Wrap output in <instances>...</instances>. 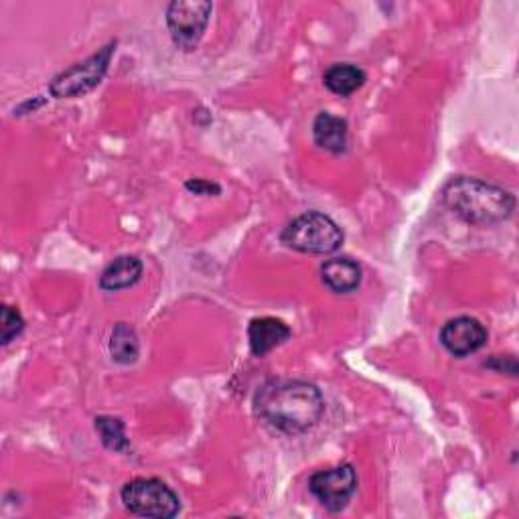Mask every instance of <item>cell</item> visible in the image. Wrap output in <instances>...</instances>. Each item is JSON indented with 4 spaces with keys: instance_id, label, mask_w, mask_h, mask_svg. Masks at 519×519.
<instances>
[{
    "instance_id": "15",
    "label": "cell",
    "mask_w": 519,
    "mask_h": 519,
    "mask_svg": "<svg viewBox=\"0 0 519 519\" xmlns=\"http://www.w3.org/2000/svg\"><path fill=\"white\" fill-rule=\"evenodd\" d=\"M96 430L104 442V447L116 453H124L128 449V438L124 434V424L112 416L96 418Z\"/></svg>"
},
{
    "instance_id": "17",
    "label": "cell",
    "mask_w": 519,
    "mask_h": 519,
    "mask_svg": "<svg viewBox=\"0 0 519 519\" xmlns=\"http://www.w3.org/2000/svg\"><path fill=\"white\" fill-rule=\"evenodd\" d=\"M187 191H191L193 195H205V197H211V195H219L221 193V187L217 183H211V181H205V179H189L185 183Z\"/></svg>"
},
{
    "instance_id": "16",
    "label": "cell",
    "mask_w": 519,
    "mask_h": 519,
    "mask_svg": "<svg viewBox=\"0 0 519 519\" xmlns=\"http://www.w3.org/2000/svg\"><path fill=\"white\" fill-rule=\"evenodd\" d=\"M23 329H25V319L19 313V309L5 305L3 311H0V331H3L0 341H3V345H9L15 337L23 333Z\"/></svg>"
},
{
    "instance_id": "6",
    "label": "cell",
    "mask_w": 519,
    "mask_h": 519,
    "mask_svg": "<svg viewBox=\"0 0 519 519\" xmlns=\"http://www.w3.org/2000/svg\"><path fill=\"white\" fill-rule=\"evenodd\" d=\"M213 5L207 0H175L167 9V25L181 49H193L203 37Z\"/></svg>"
},
{
    "instance_id": "4",
    "label": "cell",
    "mask_w": 519,
    "mask_h": 519,
    "mask_svg": "<svg viewBox=\"0 0 519 519\" xmlns=\"http://www.w3.org/2000/svg\"><path fill=\"white\" fill-rule=\"evenodd\" d=\"M120 497L124 507L140 517L171 519L181 511L177 493L159 479H132L122 487Z\"/></svg>"
},
{
    "instance_id": "7",
    "label": "cell",
    "mask_w": 519,
    "mask_h": 519,
    "mask_svg": "<svg viewBox=\"0 0 519 519\" xmlns=\"http://www.w3.org/2000/svg\"><path fill=\"white\" fill-rule=\"evenodd\" d=\"M309 491L327 511H343L357 491V473L351 465L317 471L309 479Z\"/></svg>"
},
{
    "instance_id": "2",
    "label": "cell",
    "mask_w": 519,
    "mask_h": 519,
    "mask_svg": "<svg viewBox=\"0 0 519 519\" xmlns=\"http://www.w3.org/2000/svg\"><path fill=\"white\" fill-rule=\"evenodd\" d=\"M442 201L457 217L473 226H493L509 219L515 197L491 183L471 177H457L442 191Z\"/></svg>"
},
{
    "instance_id": "10",
    "label": "cell",
    "mask_w": 519,
    "mask_h": 519,
    "mask_svg": "<svg viewBox=\"0 0 519 519\" xmlns=\"http://www.w3.org/2000/svg\"><path fill=\"white\" fill-rule=\"evenodd\" d=\"M321 278L337 294H349L361 284V266L351 258H331L321 266Z\"/></svg>"
},
{
    "instance_id": "5",
    "label": "cell",
    "mask_w": 519,
    "mask_h": 519,
    "mask_svg": "<svg viewBox=\"0 0 519 519\" xmlns=\"http://www.w3.org/2000/svg\"><path fill=\"white\" fill-rule=\"evenodd\" d=\"M114 49H116V43H110L104 49H100L98 53H94L92 57H88L86 61L76 63L69 69L61 71L49 86L51 96L57 100H63V98H78V96L92 92L104 80L108 65L114 55Z\"/></svg>"
},
{
    "instance_id": "9",
    "label": "cell",
    "mask_w": 519,
    "mask_h": 519,
    "mask_svg": "<svg viewBox=\"0 0 519 519\" xmlns=\"http://www.w3.org/2000/svg\"><path fill=\"white\" fill-rule=\"evenodd\" d=\"M290 339V329L286 323L274 317H260L254 319L248 327V341L250 349L256 357H264L278 345Z\"/></svg>"
},
{
    "instance_id": "13",
    "label": "cell",
    "mask_w": 519,
    "mask_h": 519,
    "mask_svg": "<svg viewBox=\"0 0 519 519\" xmlns=\"http://www.w3.org/2000/svg\"><path fill=\"white\" fill-rule=\"evenodd\" d=\"M365 80V71L353 63H335L323 73V84L327 90L341 98L355 94L365 84Z\"/></svg>"
},
{
    "instance_id": "3",
    "label": "cell",
    "mask_w": 519,
    "mask_h": 519,
    "mask_svg": "<svg viewBox=\"0 0 519 519\" xmlns=\"http://www.w3.org/2000/svg\"><path fill=\"white\" fill-rule=\"evenodd\" d=\"M280 240L290 250L303 254H333L343 244V232L329 215L307 211L290 221Z\"/></svg>"
},
{
    "instance_id": "8",
    "label": "cell",
    "mask_w": 519,
    "mask_h": 519,
    "mask_svg": "<svg viewBox=\"0 0 519 519\" xmlns=\"http://www.w3.org/2000/svg\"><path fill=\"white\" fill-rule=\"evenodd\" d=\"M487 341L485 327L473 317H457L440 329V343L455 357L477 353Z\"/></svg>"
},
{
    "instance_id": "1",
    "label": "cell",
    "mask_w": 519,
    "mask_h": 519,
    "mask_svg": "<svg viewBox=\"0 0 519 519\" xmlns=\"http://www.w3.org/2000/svg\"><path fill=\"white\" fill-rule=\"evenodd\" d=\"M254 410L272 428L284 434H303L319 424L325 400L315 384L301 380H274L260 388Z\"/></svg>"
},
{
    "instance_id": "14",
    "label": "cell",
    "mask_w": 519,
    "mask_h": 519,
    "mask_svg": "<svg viewBox=\"0 0 519 519\" xmlns=\"http://www.w3.org/2000/svg\"><path fill=\"white\" fill-rule=\"evenodd\" d=\"M138 353H140V343H138L136 331L126 323H118L110 335L112 359L120 365H130L138 359Z\"/></svg>"
},
{
    "instance_id": "11",
    "label": "cell",
    "mask_w": 519,
    "mask_h": 519,
    "mask_svg": "<svg viewBox=\"0 0 519 519\" xmlns=\"http://www.w3.org/2000/svg\"><path fill=\"white\" fill-rule=\"evenodd\" d=\"M347 122L331 112H321L313 122V138L315 144L325 148L329 153H343L347 146Z\"/></svg>"
},
{
    "instance_id": "12",
    "label": "cell",
    "mask_w": 519,
    "mask_h": 519,
    "mask_svg": "<svg viewBox=\"0 0 519 519\" xmlns=\"http://www.w3.org/2000/svg\"><path fill=\"white\" fill-rule=\"evenodd\" d=\"M140 276L142 262L136 256H120L104 268L100 276V288L106 292H118L134 286L140 280Z\"/></svg>"
}]
</instances>
